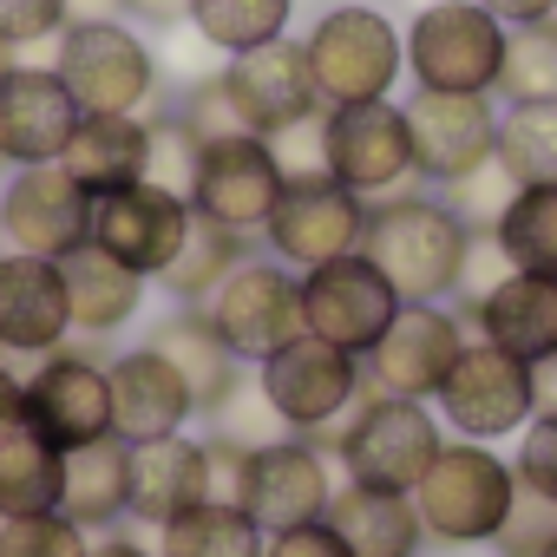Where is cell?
Here are the masks:
<instances>
[{
	"instance_id": "1",
	"label": "cell",
	"mask_w": 557,
	"mask_h": 557,
	"mask_svg": "<svg viewBox=\"0 0 557 557\" xmlns=\"http://www.w3.org/2000/svg\"><path fill=\"white\" fill-rule=\"evenodd\" d=\"M361 256L394 283L400 302H459L466 289V256H472V230L459 223V210L433 190H400L368 203V236Z\"/></svg>"
},
{
	"instance_id": "2",
	"label": "cell",
	"mask_w": 557,
	"mask_h": 557,
	"mask_svg": "<svg viewBox=\"0 0 557 557\" xmlns=\"http://www.w3.org/2000/svg\"><path fill=\"white\" fill-rule=\"evenodd\" d=\"M249 381H256L262 407L275 413V426L296 433V440H309V446H322L329 459H335V446H342L348 413H355L361 394H368L361 355H348V348H335V342H322V335H309V329H302L296 342H283L269 361H256Z\"/></svg>"
},
{
	"instance_id": "3",
	"label": "cell",
	"mask_w": 557,
	"mask_h": 557,
	"mask_svg": "<svg viewBox=\"0 0 557 557\" xmlns=\"http://www.w3.org/2000/svg\"><path fill=\"white\" fill-rule=\"evenodd\" d=\"M315 73L322 106H361V99H394V86L407 79V47L387 8L374 0H335L309 21V34H296Z\"/></svg>"
},
{
	"instance_id": "4",
	"label": "cell",
	"mask_w": 557,
	"mask_h": 557,
	"mask_svg": "<svg viewBox=\"0 0 557 557\" xmlns=\"http://www.w3.org/2000/svg\"><path fill=\"white\" fill-rule=\"evenodd\" d=\"M511 492H518V472H511V459L498 446L446 440L440 459L426 466V479L413 485V511H420L426 544L479 550V544L498 537V524L511 511Z\"/></svg>"
},
{
	"instance_id": "5",
	"label": "cell",
	"mask_w": 557,
	"mask_h": 557,
	"mask_svg": "<svg viewBox=\"0 0 557 557\" xmlns=\"http://www.w3.org/2000/svg\"><path fill=\"white\" fill-rule=\"evenodd\" d=\"M53 73L66 79L73 106L99 119H145L164 99L158 47L132 21H73L53 47Z\"/></svg>"
},
{
	"instance_id": "6",
	"label": "cell",
	"mask_w": 557,
	"mask_h": 557,
	"mask_svg": "<svg viewBox=\"0 0 557 557\" xmlns=\"http://www.w3.org/2000/svg\"><path fill=\"white\" fill-rule=\"evenodd\" d=\"M505 21L479 0H420L400 27L413 92H498L505 66Z\"/></svg>"
},
{
	"instance_id": "7",
	"label": "cell",
	"mask_w": 557,
	"mask_h": 557,
	"mask_svg": "<svg viewBox=\"0 0 557 557\" xmlns=\"http://www.w3.org/2000/svg\"><path fill=\"white\" fill-rule=\"evenodd\" d=\"M446 426L426 400H394V394H361V407L342 426L335 446V472L348 485H374V492H407L426 479V466L440 459Z\"/></svg>"
},
{
	"instance_id": "8",
	"label": "cell",
	"mask_w": 557,
	"mask_h": 557,
	"mask_svg": "<svg viewBox=\"0 0 557 557\" xmlns=\"http://www.w3.org/2000/svg\"><path fill=\"white\" fill-rule=\"evenodd\" d=\"M322 171L348 184L361 203L400 197L420 184L413 171V132L400 99H361V106H322Z\"/></svg>"
},
{
	"instance_id": "9",
	"label": "cell",
	"mask_w": 557,
	"mask_h": 557,
	"mask_svg": "<svg viewBox=\"0 0 557 557\" xmlns=\"http://www.w3.org/2000/svg\"><path fill=\"white\" fill-rule=\"evenodd\" d=\"M21 420L53 453H79L112 433V368L92 348H53L21 374Z\"/></svg>"
},
{
	"instance_id": "10",
	"label": "cell",
	"mask_w": 557,
	"mask_h": 557,
	"mask_svg": "<svg viewBox=\"0 0 557 557\" xmlns=\"http://www.w3.org/2000/svg\"><path fill=\"white\" fill-rule=\"evenodd\" d=\"M203 315L230 342V355L243 368H256V361H269L283 342L302 335V275L289 262H275L269 249H256L249 262H236L223 275V289L203 302Z\"/></svg>"
},
{
	"instance_id": "11",
	"label": "cell",
	"mask_w": 557,
	"mask_h": 557,
	"mask_svg": "<svg viewBox=\"0 0 557 557\" xmlns=\"http://www.w3.org/2000/svg\"><path fill=\"white\" fill-rule=\"evenodd\" d=\"M361 236H368V203L348 184H335L329 171H309V177L283 184V197H275L256 243L302 275V269H322L335 256H355Z\"/></svg>"
},
{
	"instance_id": "12",
	"label": "cell",
	"mask_w": 557,
	"mask_h": 557,
	"mask_svg": "<svg viewBox=\"0 0 557 557\" xmlns=\"http://www.w3.org/2000/svg\"><path fill=\"white\" fill-rule=\"evenodd\" d=\"M283 184H289V177H283L275 145L256 138V132H236V138L197 145V171H190L184 203H190V216H203V223H223V230H236V236H262V223H269L275 197H283Z\"/></svg>"
},
{
	"instance_id": "13",
	"label": "cell",
	"mask_w": 557,
	"mask_h": 557,
	"mask_svg": "<svg viewBox=\"0 0 557 557\" xmlns=\"http://www.w3.org/2000/svg\"><path fill=\"white\" fill-rule=\"evenodd\" d=\"M433 413L446 426V440H479L498 446L511 433L531 426V368L492 342H466V355L453 361L446 387L433 394Z\"/></svg>"
},
{
	"instance_id": "14",
	"label": "cell",
	"mask_w": 557,
	"mask_h": 557,
	"mask_svg": "<svg viewBox=\"0 0 557 557\" xmlns=\"http://www.w3.org/2000/svg\"><path fill=\"white\" fill-rule=\"evenodd\" d=\"M466 342H472V329L459 322L453 302H400L394 329L361 361L368 394H394V400H426L433 407V394L446 387V374L466 355Z\"/></svg>"
},
{
	"instance_id": "15",
	"label": "cell",
	"mask_w": 557,
	"mask_h": 557,
	"mask_svg": "<svg viewBox=\"0 0 557 557\" xmlns=\"http://www.w3.org/2000/svg\"><path fill=\"white\" fill-rule=\"evenodd\" d=\"M92 243V190L73 184L66 164H21L0 184V249L66 262Z\"/></svg>"
},
{
	"instance_id": "16",
	"label": "cell",
	"mask_w": 557,
	"mask_h": 557,
	"mask_svg": "<svg viewBox=\"0 0 557 557\" xmlns=\"http://www.w3.org/2000/svg\"><path fill=\"white\" fill-rule=\"evenodd\" d=\"M342 479L335 459L296 433H275L262 446H249V479H243V511L262 524V537L296 531V524H322L335 505Z\"/></svg>"
},
{
	"instance_id": "17",
	"label": "cell",
	"mask_w": 557,
	"mask_h": 557,
	"mask_svg": "<svg viewBox=\"0 0 557 557\" xmlns=\"http://www.w3.org/2000/svg\"><path fill=\"white\" fill-rule=\"evenodd\" d=\"M400 315V296L394 283L355 249V256H335L322 269H302V329L348 348V355H374V342L394 329Z\"/></svg>"
},
{
	"instance_id": "18",
	"label": "cell",
	"mask_w": 557,
	"mask_h": 557,
	"mask_svg": "<svg viewBox=\"0 0 557 557\" xmlns=\"http://www.w3.org/2000/svg\"><path fill=\"white\" fill-rule=\"evenodd\" d=\"M407 106V132H413V171L420 184H459L479 164H492L498 151V106L492 92H413Z\"/></svg>"
},
{
	"instance_id": "19",
	"label": "cell",
	"mask_w": 557,
	"mask_h": 557,
	"mask_svg": "<svg viewBox=\"0 0 557 557\" xmlns=\"http://www.w3.org/2000/svg\"><path fill=\"white\" fill-rule=\"evenodd\" d=\"M223 86L243 112V125L256 138H275L289 125H309L322 119V92H315V73H309V53L296 34L269 40V47H249V53H230L223 60Z\"/></svg>"
},
{
	"instance_id": "20",
	"label": "cell",
	"mask_w": 557,
	"mask_h": 557,
	"mask_svg": "<svg viewBox=\"0 0 557 557\" xmlns=\"http://www.w3.org/2000/svg\"><path fill=\"white\" fill-rule=\"evenodd\" d=\"M184 230H190V203H184L177 190L151 184V177L92 197V249H106L112 262L138 269L145 283H158V275L171 269Z\"/></svg>"
},
{
	"instance_id": "21",
	"label": "cell",
	"mask_w": 557,
	"mask_h": 557,
	"mask_svg": "<svg viewBox=\"0 0 557 557\" xmlns=\"http://www.w3.org/2000/svg\"><path fill=\"white\" fill-rule=\"evenodd\" d=\"M66 342H73V302H66L60 262L0 249V355L40 361Z\"/></svg>"
},
{
	"instance_id": "22",
	"label": "cell",
	"mask_w": 557,
	"mask_h": 557,
	"mask_svg": "<svg viewBox=\"0 0 557 557\" xmlns=\"http://www.w3.org/2000/svg\"><path fill=\"white\" fill-rule=\"evenodd\" d=\"M79 119L86 112L73 106V92L53 66H21V60L8 66V79H0V158L14 171L21 164H60Z\"/></svg>"
},
{
	"instance_id": "23",
	"label": "cell",
	"mask_w": 557,
	"mask_h": 557,
	"mask_svg": "<svg viewBox=\"0 0 557 557\" xmlns=\"http://www.w3.org/2000/svg\"><path fill=\"white\" fill-rule=\"evenodd\" d=\"M459 322L472 329V342H492L531 368V361L557 355V283L550 275L505 269L492 289L459 296Z\"/></svg>"
},
{
	"instance_id": "24",
	"label": "cell",
	"mask_w": 557,
	"mask_h": 557,
	"mask_svg": "<svg viewBox=\"0 0 557 557\" xmlns=\"http://www.w3.org/2000/svg\"><path fill=\"white\" fill-rule=\"evenodd\" d=\"M145 342L184 374V387H190V413H197L203 426H216V420L236 407V394L249 387V368L230 355V342L210 329L203 309H171V315H158V322L145 329Z\"/></svg>"
},
{
	"instance_id": "25",
	"label": "cell",
	"mask_w": 557,
	"mask_h": 557,
	"mask_svg": "<svg viewBox=\"0 0 557 557\" xmlns=\"http://www.w3.org/2000/svg\"><path fill=\"white\" fill-rule=\"evenodd\" d=\"M112 433L125 440V446H138V440H164V433H184L197 413H190V387H184V374L151 348V342H138V348H119L112 361Z\"/></svg>"
},
{
	"instance_id": "26",
	"label": "cell",
	"mask_w": 557,
	"mask_h": 557,
	"mask_svg": "<svg viewBox=\"0 0 557 557\" xmlns=\"http://www.w3.org/2000/svg\"><path fill=\"white\" fill-rule=\"evenodd\" d=\"M203 498V440L190 433H164V440H138L132 446V505L125 524H171L177 511H190Z\"/></svg>"
},
{
	"instance_id": "27",
	"label": "cell",
	"mask_w": 557,
	"mask_h": 557,
	"mask_svg": "<svg viewBox=\"0 0 557 557\" xmlns=\"http://www.w3.org/2000/svg\"><path fill=\"white\" fill-rule=\"evenodd\" d=\"M60 275H66V302H73V335H92V342H112L119 329H132L138 309H145V289H151L138 269L112 262L92 243L73 249L60 262Z\"/></svg>"
},
{
	"instance_id": "28",
	"label": "cell",
	"mask_w": 557,
	"mask_h": 557,
	"mask_svg": "<svg viewBox=\"0 0 557 557\" xmlns=\"http://www.w3.org/2000/svg\"><path fill=\"white\" fill-rule=\"evenodd\" d=\"M60 164L92 197L125 190V184H145L151 177V119H99V112H86L79 132L66 138Z\"/></svg>"
},
{
	"instance_id": "29",
	"label": "cell",
	"mask_w": 557,
	"mask_h": 557,
	"mask_svg": "<svg viewBox=\"0 0 557 557\" xmlns=\"http://www.w3.org/2000/svg\"><path fill=\"white\" fill-rule=\"evenodd\" d=\"M329 524L355 557H420V544H426L407 492H374V485H348V479L329 505Z\"/></svg>"
},
{
	"instance_id": "30",
	"label": "cell",
	"mask_w": 557,
	"mask_h": 557,
	"mask_svg": "<svg viewBox=\"0 0 557 557\" xmlns=\"http://www.w3.org/2000/svg\"><path fill=\"white\" fill-rule=\"evenodd\" d=\"M125 505H132V446L119 433L66 453V492H60V511L73 524H86L92 537L99 531H119L125 524Z\"/></svg>"
},
{
	"instance_id": "31",
	"label": "cell",
	"mask_w": 557,
	"mask_h": 557,
	"mask_svg": "<svg viewBox=\"0 0 557 557\" xmlns=\"http://www.w3.org/2000/svg\"><path fill=\"white\" fill-rule=\"evenodd\" d=\"M256 249H262L256 236H236V230H223V223L190 216V230H184L171 269L158 275V289L171 296V309H203V302L223 289V275H230L236 262H249Z\"/></svg>"
},
{
	"instance_id": "32",
	"label": "cell",
	"mask_w": 557,
	"mask_h": 557,
	"mask_svg": "<svg viewBox=\"0 0 557 557\" xmlns=\"http://www.w3.org/2000/svg\"><path fill=\"white\" fill-rule=\"evenodd\" d=\"M60 492H66V453H53L40 433L14 426L0 440V518L60 511Z\"/></svg>"
},
{
	"instance_id": "33",
	"label": "cell",
	"mask_w": 557,
	"mask_h": 557,
	"mask_svg": "<svg viewBox=\"0 0 557 557\" xmlns=\"http://www.w3.org/2000/svg\"><path fill=\"white\" fill-rule=\"evenodd\" d=\"M262 544L269 537L243 505H210V498L158 524V557H262Z\"/></svg>"
},
{
	"instance_id": "34",
	"label": "cell",
	"mask_w": 557,
	"mask_h": 557,
	"mask_svg": "<svg viewBox=\"0 0 557 557\" xmlns=\"http://www.w3.org/2000/svg\"><path fill=\"white\" fill-rule=\"evenodd\" d=\"M498 256L524 275H550L557 283V184H518L498 230H492Z\"/></svg>"
},
{
	"instance_id": "35",
	"label": "cell",
	"mask_w": 557,
	"mask_h": 557,
	"mask_svg": "<svg viewBox=\"0 0 557 557\" xmlns=\"http://www.w3.org/2000/svg\"><path fill=\"white\" fill-rule=\"evenodd\" d=\"M296 27V0H190V34L210 53H249Z\"/></svg>"
},
{
	"instance_id": "36",
	"label": "cell",
	"mask_w": 557,
	"mask_h": 557,
	"mask_svg": "<svg viewBox=\"0 0 557 557\" xmlns=\"http://www.w3.org/2000/svg\"><path fill=\"white\" fill-rule=\"evenodd\" d=\"M511 184H557V99H524L498 112V151Z\"/></svg>"
},
{
	"instance_id": "37",
	"label": "cell",
	"mask_w": 557,
	"mask_h": 557,
	"mask_svg": "<svg viewBox=\"0 0 557 557\" xmlns=\"http://www.w3.org/2000/svg\"><path fill=\"white\" fill-rule=\"evenodd\" d=\"M498 99H505V106L557 99V21H537V27H511V34H505Z\"/></svg>"
},
{
	"instance_id": "38",
	"label": "cell",
	"mask_w": 557,
	"mask_h": 557,
	"mask_svg": "<svg viewBox=\"0 0 557 557\" xmlns=\"http://www.w3.org/2000/svg\"><path fill=\"white\" fill-rule=\"evenodd\" d=\"M92 531L73 524L66 511H40V518H0V557H86Z\"/></svg>"
},
{
	"instance_id": "39",
	"label": "cell",
	"mask_w": 557,
	"mask_h": 557,
	"mask_svg": "<svg viewBox=\"0 0 557 557\" xmlns=\"http://www.w3.org/2000/svg\"><path fill=\"white\" fill-rule=\"evenodd\" d=\"M171 119H177V125H184V132H190L197 145L249 132V125H243V112H236V99H230V86H223V73H203V79H190V86L177 92Z\"/></svg>"
},
{
	"instance_id": "40",
	"label": "cell",
	"mask_w": 557,
	"mask_h": 557,
	"mask_svg": "<svg viewBox=\"0 0 557 557\" xmlns=\"http://www.w3.org/2000/svg\"><path fill=\"white\" fill-rule=\"evenodd\" d=\"M511 190H518V184H511V177H505V164L492 158V164H479L472 177L446 184L440 197L459 210V223H466L472 236H492V230H498V216H505V203H511Z\"/></svg>"
},
{
	"instance_id": "41",
	"label": "cell",
	"mask_w": 557,
	"mask_h": 557,
	"mask_svg": "<svg viewBox=\"0 0 557 557\" xmlns=\"http://www.w3.org/2000/svg\"><path fill=\"white\" fill-rule=\"evenodd\" d=\"M550 544H557V505L518 485V492H511V511H505V524H498V537H492V550H498V557H544Z\"/></svg>"
},
{
	"instance_id": "42",
	"label": "cell",
	"mask_w": 557,
	"mask_h": 557,
	"mask_svg": "<svg viewBox=\"0 0 557 557\" xmlns=\"http://www.w3.org/2000/svg\"><path fill=\"white\" fill-rule=\"evenodd\" d=\"M66 27H73L66 0H0V40H8L14 53L47 47V40H60Z\"/></svg>"
},
{
	"instance_id": "43",
	"label": "cell",
	"mask_w": 557,
	"mask_h": 557,
	"mask_svg": "<svg viewBox=\"0 0 557 557\" xmlns=\"http://www.w3.org/2000/svg\"><path fill=\"white\" fill-rule=\"evenodd\" d=\"M151 119V184L164 190H190V171H197V138L171 119V112H145Z\"/></svg>"
},
{
	"instance_id": "44",
	"label": "cell",
	"mask_w": 557,
	"mask_h": 557,
	"mask_svg": "<svg viewBox=\"0 0 557 557\" xmlns=\"http://www.w3.org/2000/svg\"><path fill=\"white\" fill-rule=\"evenodd\" d=\"M243 479H249V440L236 433H203V498L210 505H243Z\"/></svg>"
},
{
	"instance_id": "45",
	"label": "cell",
	"mask_w": 557,
	"mask_h": 557,
	"mask_svg": "<svg viewBox=\"0 0 557 557\" xmlns=\"http://www.w3.org/2000/svg\"><path fill=\"white\" fill-rule=\"evenodd\" d=\"M511 472H518V485H524V492H537V498H550V505H557V420H531V426L518 433Z\"/></svg>"
},
{
	"instance_id": "46",
	"label": "cell",
	"mask_w": 557,
	"mask_h": 557,
	"mask_svg": "<svg viewBox=\"0 0 557 557\" xmlns=\"http://www.w3.org/2000/svg\"><path fill=\"white\" fill-rule=\"evenodd\" d=\"M262 557H355L342 537H335V524L322 518V524H296V531H275L269 544H262Z\"/></svg>"
},
{
	"instance_id": "47",
	"label": "cell",
	"mask_w": 557,
	"mask_h": 557,
	"mask_svg": "<svg viewBox=\"0 0 557 557\" xmlns=\"http://www.w3.org/2000/svg\"><path fill=\"white\" fill-rule=\"evenodd\" d=\"M119 14L145 34V27H158V34H177V27H190V0H119Z\"/></svg>"
},
{
	"instance_id": "48",
	"label": "cell",
	"mask_w": 557,
	"mask_h": 557,
	"mask_svg": "<svg viewBox=\"0 0 557 557\" xmlns=\"http://www.w3.org/2000/svg\"><path fill=\"white\" fill-rule=\"evenodd\" d=\"M485 14H498L505 27H537V21H557V0H479Z\"/></svg>"
},
{
	"instance_id": "49",
	"label": "cell",
	"mask_w": 557,
	"mask_h": 557,
	"mask_svg": "<svg viewBox=\"0 0 557 557\" xmlns=\"http://www.w3.org/2000/svg\"><path fill=\"white\" fill-rule=\"evenodd\" d=\"M531 420H557V355L531 361Z\"/></svg>"
},
{
	"instance_id": "50",
	"label": "cell",
	"mask_w": 557,
	"mask_h": 557,
	"mask_svg": "<svg viewBox=\"0 0 557 557\" xmlns=\"http://www.w3.org/2000/svg\"><path fill=\"white\" fill-rule=\"evenodd\" d=\"M14 426H27V420H21V368L0 355V440H8Z\"/></svg>"
},
{
	"instance_id": "51",
	"label": "cell",
	"mask_w": 557,
	"mask_h": 557,
	"mask_svg": "<svg viewBox=\"0 0 557 557\" xmlns=\"http://www.w3.org/2000/svg\"><path fill=\"white\" fill-rule=\"evenodd\" d=\"M86 557H158V544H145V537H125V524H119V531H99V537L86 544Z\"/></svg>"
},
{
	"instance_id": "52",
	"label": "cell",
	"mask_w": 557,
	"mask_h": 557,
	"mask_svg": "<svg viewBox=\"0 0 557 557\" xmlns=\"http://www.w3.org/2000/svg\"><path fill=\"white\" fill-rule=\"evenodd\" d=\"M66 14H73V21H125L119 0H66Z\"/></svg>"
},
{
	"instance_id": "53",
	"label": "cell",
	"mask_w": 557,
	"mask_h": 557,
	"mask_svg": "<svg viewBox=\"0 0 557 557\" xmlns=\"http://www.w3.org/2000/svg\"><path fill=\"white\" fill-rule=\"evenodd\" d=\"M8 66H14V47H8V40H0V79H8Z\"/></svg>"
},
{
	"instance_id": "54",
	"label": "cell",
	"mask_w": 557,
	"mask_h": 557,
	"mask_svg": "<svg viewBox=\"0 0 557 557\" xmlns=\"http://www.w3.org/2000/svg\"><path fill=\"white\" fill-rule=\"evenodd\" d=\"M8 171H14V164H8V158H0V184H8Z\"/></svg>"
},
{
	"instance_id": "55",
	"label": "cell",
	"mask_w": 557,
	"mask_h": 557,
	"mask_svg": "<svg viewBox=\"0 0 557 557\" xmlns=\"http://www.w3.org/2000/svg\"><path fill=\"white\" fill-rule=\"evenodd\" d=\"M544 557H557V544H550V550H544Z\"/></svg>"
},
{
	"instance_id": "56",
	"label": "cell",
	"mask_w": 557,
	"mask_h": 557,
	"mask_svg": "<svg viewBox=\"0 0 557 557\" xmlns=\"http://www.w3.org/2000/svg\"><path fill=\"white\" fill-rule=\"evenodd\" d=\"M413 8H420V0H413Z\"/></svg>"
}]
</instances>
